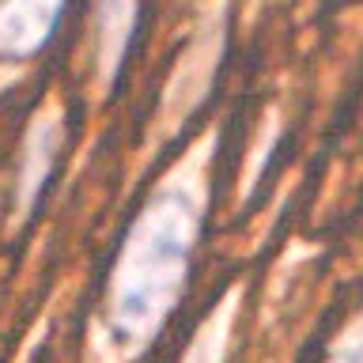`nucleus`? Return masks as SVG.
<instances>
[{
  "label": "nucleus",
  "instance_id": "nucleus-5",
  "mask_svg": "<svg viewBox=\"0 0 363 363\" xmlns=\"http://www.w3.org/2000/svg\"><path fill=\"white\" fill-rule=\"evenodd\" d=\"M140 11H144V0H91L87 61H91V84H95L99 95H110L118 76L125 72L136 30H140Z\"/></svg>",
  "mask_w": 363,
  "mask_h": 363
},
{
  "label": "nucleus",
  "instance_id": "nucleus-1",
  "mask_svg": "<svg viewBox=\"0 0 363 363\" xmlns=\"http://www.w3.org/2000/svg\"><path fill=\"white\" fill-rule=\"evenodd\" d=\"M204 147L182 155L133 212L106 269L87 363H136L186 299L208 204Z\"/></svg>",
  "mask_w": 363,
  "mask_h": 363
},
{
  "label": "nucleus",
  "instance_id": "nucleus-3",
  "mask_svg": "<svg viewBox=\"0 0 363 363\" xmlns=\"http://www.w3.org/2000/svg\"><path fill=\"white\" fill-rule=\"evenodd\" d=\"M68 121L57 102H45L30 113L27 129L16 147V167H11V227H23L38 212L45 189L53 186V174L65 159Z\"/></svg>",
  "mask_w": 363,
  "mask_h": 363
},
{
  "label": "nucleus",
  "instance_id": "nucleus-6",
  "mask_svg": "<svg viewBox=\"0 0 363 363\" xmlns=\"http://www.w3.org/2000/svg\"><path fill=\"white\" fill-rule=\"evenodd\" d=\"M231 318H235V299H223L197 325V333L189 337V345H186L178 363H223L227 359V340H231Z\"/></svg>",
  "mask_w": 363,
  "mask_h": 363
},
{
  "label": "nucleus",
  "instance_id": "nucleus-4",
  "mask_svg": "<svg viewBox=\"0 0 363 363\" xmlns=\"http://www.w3.org/2000/svg\"><path fill=\"white\" fill-rule=\"evenodd\" d=\"M68 0H0V87L50 50Z\"/></svg>",
  "mask_w": 363,
  "mask_h": 363
},
{
  "label": "nucleus",
  "instance_id": "nucleus-2",
  "mask_svg": "<svg viewBox=\"0 0 363 363\" xmlns=\"http://www.w3.org/2000/svg\"><path fill=\"white\" fill-rule=\"evenodd\" d=\"M223 38H227L223 8H216V16L208 11V16L193 27V34L186 38V45H182V53L174 57V65H170L163 95H159V106H155V118H152V136H147V144L174 140L182 125L204 106V99L212 95L220 61H223Z\"/></svg>",
  "mask_w": 363,
  "mask_h": 363
},
{
  "label": "nucleus",
  "instance_id": "nucleus-7",
  "mask_svg": "<svg viewBox=\"0 0 363 363\" xmlns=\"http://www.w3.org/2000/svg\"><path fill=\"white\" fill-rule=\"evenodd\" d=\"M329 363H363V325L333 352V356H329Z\"/></svg>",
  "mask_w": 363,
  "mask_h": 363
}]
</instances>
